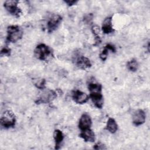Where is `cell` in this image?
Here are the masks:
<instances>
[{
  "label": "cell",
  "mask_w": 150,
  "mask_h": 150,
  "mask_svg": "<svg viewBox=\"0 0 150 150\" xmlns=\"http://www.w3.org/2000/svg\"><path fill=\"white\" fill-rule=\"evenodd\" d=\"M75 63L77 66L81 69H86L91 66L90 60L87 57L80 54L75 55Z\"/></svg>",
  "instance_id": "cell-9"
},
{
  "label": "cell",
  "mask_w": 150,
  "mask_h": 150,
  "mask_svg": "<svg viewBox=\"0 0 150 150\" xmlns=\"http://www.w3.org/2000/svg\"><path fill=\"white\" fill-rule=\"evenodd\" d=\"M62 21V17L59 15H53L47 21V29L49 33H52L57 29Z\"/></svg>",
  "instance_id": "cell-7"
},
{
  "label": "cell",
  "mask_w": 150,
  "mask_h": 150,
  "mask_svg": "<svg viewBox=\"0 0 150 150\" xmlns=\"http://www.w3.org/2000/svg\"><path fill=\"white\" fill-rule=\"evenodd\" d=\"M16 123L15 114L10 110H6L4 112L1 118V125L4 128H12Z\"/></svg>",
  "instance_id": "cell-4"
},
{
  "label": "cell",
  "mask_w": 150,
  "mask_h": 150,
  "mask_svg": "<svg viewBox=\"0 0 150 150\" xmlns=\"http://www.w3.org/2000/svg\"><path fill=\"white\" fill-rule=\"evenodd\" d=\"M105 128L107 130H108L110 132H111L112 134L115 133L117 131L118 125L116 123V122L114 118H110L108 120V121L107 122Z\"/></svg>",
  "instance_id": "cell-15"
},
{
  "label": "cell",
  "mask_w": 150,
  "mask_h": 150,
  "mask_svg": "<svg viewBox=\"0 0 150 150\" xmlns=\"http://www.w3.org/2000/svg\"><path fill=\"white\" fill-rule=\"evenodd\" d=\"M91 32L94 35L95 39H100L99 36L100 33V28L97 25H94L91 27Z\"/></svg>",
  "instance_id": "cell-17"
},
{
  "label": "cell",
  "mask_w": 150,
  "mask_h": 150,
  "mask_svg": "<svg viewBox=\"0 0 150 150\" xmlns=\"http://www.w3.org/2000/svg\"><path fill=\"white\" fill-rule=\"evenodd\" d=\"M91 119L90 116L87 114L84 113L81 115L79 122V128L81 131L90 128L91 125Z\"/></svg>",
  "instance_id": "cell-11"
},
{
  "label": "cell",
  "mask_w": 150,
  "mask_h": 150,
  "mask_svg": "<svg viewBox=\"0 0 150 150\" xmlns=\"http://www.w3.org/2000/svg\"><path fill=\"white\" fill-rule=\"evenodd\" d=\"M127 67L131 71H135L138 68V63L136 59H132L127 62Z\"/></svg>",
  "instance_id": "cell-16"
},
{
  "label": "cell",
  "mask_w": 150,
  "mask_h": 150,
  "mask_svg": "<svg viewBox=\"0 0 150 150\" xmlns=\"http://www.w3.org/2000/svg\"><path fill=\"white\" fill-rule=\"evenodd\" d=\"M72 98L76 103L82 104L86 103L88 100L89 96L86 93L77 90L73 91Z\"/></svg>",
  "instance_id": "cell-10"
},
{
  "label": "cell",
  "mask_w": 150,
  "mask_h": 150,
  "mask_svg": "<svg viewBox=\"0 0 150 150\" xmlns=\"http://www.w3.org/2000/svg\"><path fill=\"white\" fill-rule=\"evenodd\" d=\"M93 14H91V13H90V14L85 15L84 17V19H83L84 22L85 23H90L92 19H93Z\"/></svg>",
  "instance_id": "cell-22"
},
{
  "label": "cell",
  "mask_w": 150,
  "mask_h": 150,
  "mask_svg": "<svg viewBox=\"0 0 150 150\" xmlns=\"http://www.w3.org/2000/svg\"><path fill=\"white\" fill-rule=\"evenodd\" d=\"M57 97V93L52 90H48L44 91L39 98L35 101L36 104L40 103H48L53 101Z\"/></svg>",
  "instance_id": "cell-6"
},
{
  "label": "cell",
  "mask_w": 150,
  "mask_h": 150,
  "mask_svg": "<svg viewBox=\"0 0 150 150\" xmlns=\"http://www.w3.org/2000/svg\"><path fill=\"white\" fill-rule=\"evenodd\" d=\"M53 138L55 142V149H59V146L64 139V135L60 130L56 129L54 131Z\"/></svg>",
  "instance_id": "cell-14"
},
{
  "label": "cell",
  "mask_w": 150,
  "mask_h": 150,
  "mask_svg": "<svg viewBox=\"0 0 150 150\" xmlns=\"http://www.w3.org/2000/svg\"><path fill=\"white\" fill-rule=\"evenodd\" d=\"M45 83H46L45 80L43 79L40 80H38V81L35 83V85L37 88L42 90L45 87Z\"/></svg>",
  "instance_id": "cell-18"
},
{
  "label": "cell",
  "mask_w": 150,
  "mask_h": 150,
  "mask_svg": "<svg viewBox=\"0 0 150 150\" xmlns=\"http://www.w3.org/2000/svg\"><path fill=\"white\" fill-rule=\"evenodd\" d=\"M64 2L66 4H67L68 6H71L74 5L76 2H77V1H75V0H66V1H64Z\"/></svg>",
  "instance_id": "cell-24"
},
{
  "label": "cell",
  "mask_w": 150,
  "mask_h": 150,
  "mask_svg": "<svg viewBox=\"0 0 150 150\" xmlns=\"http://www.w3.org/2000/svg\"><path fill=\"white\" fill-rule=\"evenodd\" d=\"M93 148L95 149H107L105 145L104 144L100 142L96 143L93 146Z\"/></svg>",
  "instance_id": "cell-21"
},
{
  "label": "cell",
  "mask_w": 150,
  "mask_h": 150,
  "mask_svg": "<svg viewBox=\"0 0 150 150\" xmlns=\"http://www.w3.org/2000/svg\"><path fill=\"white\" fill-rule=\"evenodd\" d=\"M34 53L35 57L40 60H45L53 56L52 50L44 43L38 45L34 50Z\"/></svg>",
  "instance_id": "cell-2"
},
{
  "label": "cell",
  "mask_w": 150,
  "mask_h": 150,
  "mask_svg": "<svg viewBox=\"0 0 150 150\" xmlns=\"http://www.w3.org/2000/svg\"><path fill=\"white\" fill-rule=\"evenodd\" d=\"M146 115L141 109L136 110L132 115V122L135 126H139L143 124L145 121Z\"/></svg>",
  "instance_id": "cell-8"
},
{
  "label": "cell",
  "mask_w": 150,
  "mask_h": 150,
  "mask_svg": "<svg viewBox=\"0 0 150 150\" xmlns=\"http://www.w3.org/2000/svg\"><path fill=\"white\" fill-rule=\"evenodd\" d=\"M79 136L83 139L85 142H92L95 141V134L90 128L81 131Z\"/></svg>",
  "instance_id": "cell-13"
},
{
  "label": "cell",
  "mask_w": 150,
  "mask_h": 150,
  "mask_svg": "<svg viewBox=\"0 0 150 150\" xmlns=\"http://www.w3.org/2000/svg\"><path fill=\"white\" fill-rule=\"evenodd\" d=\"M18 1L9 0L6 1L4 4L6 10L16 18H19L22 14L21 9L18 6Z\"/></svg>",
  "instance_id": "cell-5"
},
{
  "label": "cell",
  "mask_w": 150,
  "mask_h": 150,
  "mask_svg": "<svg viewBox=\"0 0 150 150\" xmlns=\"http://www.w3.org/2000/svg\"><path fill=\"white\" fill-rule=\"evenodd\" d=\"M23 35V32L18 25H11L7 28L6 40L9 42L15 43L21 39Z\"/></svg>",
  "instance_id": "cell-3"
},
{
  "label": "cell",
  "mask_w": 150,
  "mask_h": 150,
  "mask_svg": "<svg viewBox=\"0 0 150 150\" xmlns=\"http://www.w3.org/2000/svg\"><path fill=\"white\" fill-rule=\"evenodd\" d=\"M90 96L94 105L98 108H101L104 104L103 96L101 94L102 88L100 87H93L89 90Z\"/></svg>",
  "instance_id": "cell-1"
},
{
  "label": "cell",
  "mask_w": 150,
  "mask_h": 150,
  "mask_svg": "<svg viewBox=\"0 0 150 150\" xmlns=\"http://www.w3.org/2000/svg\"><path fill=\"white\" fill-rule=\"evenodd\" d=\"M109 51H111L113 53H115L116 52V48L115 47L114 45H112V44H110V43H108L105 46Z\"/></svg>",
  "instance_id": "cell-23"
},
{
  "label": "cell",
  "mask_w": 150,
  "mask_h": 150,
  "mask_svg": "<svg viewBox=\"0 0 150 150\" xmlns=\"http://www.w3.org/2000/svg\"><path fill=\"white\" fill-rule=\"evenodd\" d=\"M108 50L105 47L104 49L103 50V51L100 54V58L103 60L105 61L107 57V56L108 54Z\"/></svg>",
  "instance_id": "cell-19"
},
{
  "label": "cell",
  "mask_w": 150,
  "mask_h": 150,
  "mask_svg": "<svg viewBox=\"0 0 150 150\" xmlns=\"http://www.w3.org/2000/svg\"><path fill=\"white\" fill-rule=\"evenodd\" d=\"M11 54V49L8 47H4L1 49V56H9Z\"/></svg>",
  "instance_id": "cell-20"
},
{
  "label": "cell",
  "mask_w": 150,
  "mask_h": 150,
  "mask_svg": "<svg viewBox=\"0 0 150 150\" xmlns=\"http://www.w3.org/2000/svg\"><path fill=\"white\" fill-rule=\"evenodd\" d=\"M103 32L105 34H110L114 32L112 23V16H108L104 19L101 27Z\"/></svg>",
  "instance_id": "cell-12"
}]
</instances>
